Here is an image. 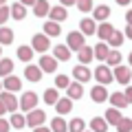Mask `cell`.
Returning <instances> with one entry per match:
<instances>
[{"label":"cell","instance_id":"6da1fadb","mask_svg":"<svg viewBox=\"0 0 132 132\" xmlns=\"http://www.w3.org/2000/svg\"><path fill=\"white\" fill-rule=\"evenodd\" d=\"M84 38L86 35L81 31H68V35H66V46L71 48V51H81V48L86 46Z\"/></svg>","mask_w":132,"mask_h":132},{"label":"cell","instance_id":"7a4b0ae2","mask_svg":"<svg viewBox=\"0 0 132 132\" xmlns=\"http://www.w3.org/2000/svg\"><path fill=\"white\" fill-rule=\"evenodd\" d=\"M95 77H97V81L101 86H108L110 81L114 79V73H112V68H110L108 64H101V66L95 68Z\"/></svg>","mask_w":132,"mask_h":132},{"label":"cell","instance_id":"3957f363","mask_svg":"<svg viewBox=\"0 0 132 132\" xmlns=\"http://www.w3.org/2000/svg\"><path fill=\"white\" fill-rule=\"evenodd\" d=\"M38 95L33 93V90H27V93L20 97V108L24 110V112H31V110H35V106H38Z\"/></svg>","mask_w":132,"mask_h":132},{"label":"cell","instance_id":"277c9868","mask_svg":"<svg viewBox=\"0 0 132 132\" xmlns=\"http://www.w3.org/2000/svg\"><path fill=\"white\" fill-rule=\"evenodd\" d=\"M44 121H46V112H44V110L35 108V110H31V112H27V126H31L33 130L40 128Z\"/></svg>","mask_w":132,"mask_h":132},{"label":"cell","instance_id":"5b68a950","mask_svg":"<svg viewBox=\"0 0 132 132\" xmlns=\"http://www.w3.org/2000/svg\"><path fill=\"white\" fill-rule=\"evenodd\" d=\"M31 46H33L35 53H46L48 46H51V40H48V35H44V33H42V35L35 33V35L31 38Z\"/></svg>","mask_w":132,"mask_h":132},{"label":"cell","instance_id":"8992f818","mask_svg":"<svg viewBox=\"0 0 132 132\" xmlns=\"http://www.w3.org/2000/svg\"><path fill=\"white\" fill-rule=\"evenodd\" d=\"M112 73H114V79L119 81L121 86H126V84H130L132 81V71H130V66H114L112 68Z\"/></svg>","mask_w":132,"mask_h":132},{"label":"cell","instance_id":"52a82bcc","mask_svg":"<svg viewBox=\"0 0 132 132\" xmlns=\"http://www.w3.org/2000/svg\"><path fill=\"white\" fill-rule=\"evenodd\" d=\"M90 99H93L95 104H104L106 99H110L108 88H106V86H101V84H97L95 88H90Z\"/></svg>","mask_w":132,"mask_h":132},{"label":"cell","instance_id":"ba28073f","mask_svg":"<svg viewBox=\"0 0 132 132\" xmlns=\"http://www.w3.org/2000/svg\"><path fill=\"white\" fill-rule=\"evenodd\" d=\"M0 99H2V104L7 106V110H9L11 114L13 112H18V99H15V95L13 93H9V90H2V93H0Z\"/></svg>","mask_w":132,"mask_h":132},{"label":"cell","instance_id":"9c48e42d","mask_svg":"<svg viewBox=\"0 0 132 132\" xmlns=\"http://www.w3.org/2000/svg\"><path fill=\"white\" fill-rule=\"evenodd\" d=\"M42 75H44V71L40 68V66H33V64H29L27 68H24V77H27L29 81H33V84L42 79Z\"/></svg>","mask_w":132,"mask_h":132},{"label":"cell","instance_id":"30bf717a","mask_svg":"<svg viewBox=\"0 0 132 132\" xmlns=\"http://www.w3.org/2000/svg\"><path fill=\"white\" fill-rule=\"evenodd\" d=\"M112 33H114V27H112L110 22H101V24L97 27V38L101 40V42H104V40L108 42V40L112 38Z\"/></svg>","mask_w":132,"mask_h":132},{"label":"cell","instance_id":"8fae6325","mask_svg":"<svg viewBox=\"0 0 132 132\" xmlns=\"http://www.w3.org/2000/svg\"><path fill=\"white\" fill-rule=\"evenodd\" d=\"M40 68H42L44 73H55L57 71V60L51 55H42L40 57Z\"/></svg>","mask_w":132,"mask_h":132},{"label":"cell","instance_id":"7c38bea8","mask_svg":"<svg viewBox=\"0 0 132 132\" xmlns=\"http://www.w3.org/2000/svg\"><path fill=\"white\" fill-rule=\"evenodd\" d=\"M79 31L84 33V35H97V22H95L93 18H84L79 22Z\"/></svg>","mask_w":132,"mask_h":132},{"label":"cell","instance_id":"4fadbf2b","mask_svg":"<svg viewBox=\"0 0 132 132\" xmlns=\"http://www.w3.org/2000/svg\"><path fill=\"white\" fill-rule=\"evenodd\" d=\"M66 95H68V99H81L84 97V86L79 84V81H71V86L66 88Z\"/></svg>","mask_w":132,"mask_h":132},{"label":"cell","instance_id":"5bb4252c","mask_svg":"<svg viewBox=\"0 0 132 132\" xmlns=\"http://www.w3.org/2000/svg\"><path fill=\"white\" fill-rule=\"evenodd\" d=\"M73 77H75V81L84 84V81H88V79H90V71L86 68L84 64H79V66H75V68H73Z\"/></svg>","mask_w":132,"mask_h":132},{"label":"cell","instance_id":"9a60e30c","mask_svg":"<svg viewBox=\"0 0 132 132\" xmlns=\"http://www.w3.org/2000/svg\"><path fill=\"white\" fill-rule=\"evenodd\" d=\"M33 13H35V18H44V15H48V13H51V5H48V0H38L35 7H33Z\"/></svg>","mask_w":132,"mask_h":132},{"label":"cell","instance_id":"2e32d148","mask_svg":"<svg viewBox=\"0 0 132 132\" xmlns=\"http://www.w3.org/2000/svg\"><path fill=\"white\" fill-rule=\"evenodd\" d=\"M5 90H9V93H15V90H20L22 88V79L20 77H15V75H9V77H5Z\"/></svg>","mask_w":132,"mask_h":132},{"label":"cell","instance_id":"e0dca14e","mask_svg":"<svg viewBox=\"0 0 132 132\" xmlns=\"http://www.w3.org/2000/svg\"><path fill=\"white\" fill-rule=\"evenodd\" d=\"M53 57H55L57 62H66V60H71V48L66 46V44H57L55 48H53Z\"/></svg>","mask_w":132,"mask_h":132},{"label":"cell","instance_id":"ac0fdd59","mask_svg":"<svg viewBox=\"0 0 132 132\" xmlns=\"http://www.w3.org/2000/svg\"><path fill=\"white\" fill-rule=\"evenodd\" d=\"M48 18H53V22H64L66 18H68V11H66V7H51V13H48Z\"/></svg>","mask_w":132,"mask_h":132},{"label":"cell","instance_id":"d6986e66","mask_svg":"<svg viewBox=\"0 0 132 132\" xmlns=\"http://www.w3.org/2000/svg\"><path fill=\"white\" fill-rule=\"evenodd\" d=\"M106 18H110V7L108 5H99L93 9V20H99V22H106Z\"/></svg>","mask_w":132,"mask_h":132},{"label":"cell","instance_id":"ffe728a7","mask_svg":"<svg viewBox=\"0 0 132 132\" xmlns=\"http://www.w3.org/2000/svg\"><path fill=\"white\" fill-rule=\"evenodd\" d=\"M62 33V27H60V22H53V20H48V22H44V35H48V38H57Z\"/></svg>","mask_w":132,"mask_h":132},{"label":"cell","instance_id":"44dd1931","mask_svg":"<svg viewBox=\"0 0 132 132\" xmlns=\"http://www.w3.org/2000/svg\"><path fill=\"white\" fill-rule=\"evenodd\" d=\"M11 18L13 20H24L27 18V7L22 2H13L11 5Z\"/></svg>","mask_w":132,"mask_h":132},{"label":"cell","instance_id":"7402d4cb","mask_svg":"<svg viewBox=\"0 0 132 132\" xmlns=\"http://www.w3.org/2000/svg\"><path fill=\"white\" fill-rule=\"evenodd\" d=\"M77 57H79V64H84V66L90 64V60L95 57V48L93 46H84L79 53H77Z\"/></svg>","mask_w":132,"mask_h":132},{"label":"cell","instance_id":"603a6c76","mask_svg":"<svg viewBox=\"0 0 132 132\" xmlns=\"http://www.w3.org/2000/svg\"><path fill=\"white\" fill-rule=\"evenodd\" d=\"M110 104H112V108H126L128 106V99H126V95L123 93H112L110 95Z\"/></svg>","mask_w":132,"mask_h":132},{"label":"cell","instance_id":"cb8c5ba5","mask_svg":"<svg viewBox=\"0 0 132 132\" xmlns=\"http://www.w3.org/2000/svg\"><path fill=\"white\" fill-rule=\"evenodd\" d=\"M93 48H95V57H97V60H101V62H106V60H108L110 48H108V44H106V42H99L97 46H93Z\"/></svg>","mask_w":132,"mask_h":132},{"label":"cell","instance_id":"d4e9b609","mask_svg":"<svg viewBox=\"0 0 132 132\" xmlns=\"http://www.w3.org/2000/svg\"><path fill=\"white\" fill-rule=\"evenodd\" d=\"M90 130H93V132H106V130H108V121H106V117H95L93 121H90Z\"/></svg>","mask_w":132,"mask_h":132},{"label":"cell","instance_id":"484cf974","mask_svg":"<svg viewBox=\"0 0 132 132\" xmlns=\"http://www.w3.org/2000/svg\"><path fill=\"white\" fill-rule=\"evenodd\" d=\"M71 108H73V99H68V97H62L60 101L55 104V110L60 114H66V112H71Z\"/></svg>","mask_w":132,"mask_h":132},{"label":"cell","instance_id":"4316f807","mask_svg":"<svg viewBox=\"0 0 132 132\" xmlns=\"http://www.w3.org/2000/svg\"><path fill=\"white\" fill-rule=\"evenodd\" d=\"M11 71H13V60L2 57V60H0V77H9Z\"/></svg>","mask_w":132,"mask_h":132},{"label":"cell","instance_id":"83f0119b","mask_svg":"<svg viewBox=\"0 0 132 132\" xmlns=\"http://www.w3.org/2000/svg\"><path fill=\"white\" fill-rule=\"evenodd\" d=\"M44 101H46V106H55L57 101H60V93H57V88H46V93H44Z\"/></svg>","mask_w":132,"mask_h":132},{"label":"cell","instance_id":"f1b7e54d","mask_svg":"<svg viewBox=\"0 0 132 132\" xmlns=\"http://www.w3.org/2000/svg\"><path fill=\"white\" fill-rule=\"evenodd\" d=\"M9 123H11V128L20 130V128L27 126V117H24V114H20V112H13V114H11V119H9Z\"/></svg>","mask_w":132,"mask_h":132},{"label":"cell","instance_id":"f546056e","mask_svg":"<svg viewBox=\"0 0 132 132\" xmlns=\"http://www.w3.org/2000/svg\"><path fill=\"white\" fill-rule=\"evenodd\" d=\"M121 112H119V110L117 108H108V110H106V121H108V123H114V126H119V121H121Z\"/></svg>","mask_w":132,"mask_h":132},{"label":"cell","instance_id":"4dcf8cb0","mask_svg":"<svg viewBox=\"0 0 132 132\" xmlns=\"http://www.w3.org/2000/svg\"><path fill=\"white\" fill-rule=\"evenodd\" d=\"M68 132H86V123H84V119H79V117L71 119V123H68Z\"/></svg>","mask_w":132,"mask_h":132},{"label":"cell","instance_id":"1f68e13d","mask_svg":"<svg viewBox=\"0 0 132 132\" xmlns=\"http://www.w3.org/2000/svg\"><path fill=\"white\" fill-rule=\"evenodd\" d=\"M51 130L53 132H68V123H66L62 117H55L51 121Z\"/></svg>","mask_w":132,"mask_h":132},{"label":"cell","instance_id":"d6a6232c","mask_svg":"<svg viewBox=\"0 0 132 132\" xmlns=\"http://www.w3.org/2000/svg\"><path fill=\"white\" fill-rule=\"evenodd\" d=\"M33 46H18V60H22V62H31V57H33Z\"/></svg>","mask_w":132,"mask_h":132},{"label":"cell","instance_id":"836d02e7","mask_svg":"<svg viewBox=\"0 0 132 132\" xmlns=\"http://www.w3.org/2000/svg\"><path fill=\"white\" fill-rule=\"evenodd\" d=\"M13 42V31L7 27H0V44H11Z\"/></svg>","mask_w":132,"mask_h":132},{"label":"cell","instance_id":"e575fe53","mask_svg":"<svg viewBox=\"0 0 132 132\" xmlns=\"http://www.w3.org/2000/svg\"><path fill=\"white\" fill-rule=\"evenodd\" d=\"M106 64H108V66H119V64H121V53H119V51H110Z\"/></svg>","mask_w":132,"mask_h":132},{"label":"cell","instance_id":"d590c367","mask_svg":"<svg viewBox=\"0 0 132 132\" xmlns=\"http://www.w3.org/2000/svg\"><path fill=\"white\" fill-rule=\"evenodd\" d=\"M117 132H132V119L123 117L121 121H119V126H117Z\"/></svg>","mask_w":132,"mask_h":132},{"label":"cell","instance_id":"8d00e7d4","mask_svg":"<svg viewBox=\"0 0 132 132\" xmlns=\"http://www.w3.org/2000/svg\"><path fill=\"white\" fill-rule=\"evenodd\" d=\"M123 35H126V33H121V31H114V33H112V38L108 40V44H110V46H119V44L123 42Z\"/></svg>","mask_w":132,"mask_h":132},{"label":"cell","instance_id":"74e56055","mask_svg":"<svg viewBox=\"0 0 132 132\" xmlns=\"http://www.w3.org/2000/svg\"><path fill=\"white\" fill-rule=\"evenodd\" d=\"M68 86H71V79L66 75H57L55 77V88H68Z\"/></svg>","mask_w":132,"mask_h":132},{"label":"cell","instance_id":"f35d334b","mask_svg":"<svg viewBox=\"0 0 132 132\" xmlns=\"http://www.w3.org/2000/svg\"><path fill=\"white\" fill-rule=\"evenodd\" d=\"M77 9L84 11V13L93 11V0H77Z\"/></svg>","mask_w":132,"mask_h":132},{"label":"cell","instance_id":"ab89813d","mask_svg":"<svg viewBox=\"0 0 132 132\" xmlns=\"http://www.w3.org/2000/svg\"><path fill=\"white\" fill-rule=\"evenodd\" d=\"M9 18H11V7H7V5L0 7V27H2V24H5Z\"/></svg>","mask_w":132,"mask_h":132},{"label":"cell","instance_id":"60d3db41","mask_svg":"<svg viewBox=\"0 0 132 132\" xmlns=\"http://www.w3.org/2000/svg\"><path fill=\"white\" fill-rule=\"evenodd\" d=\"M9 128H11V123L7 121V119L0 117V132H9Z\"/></svg>","mask_w":132,"mask_h":132},{"label":"cell","instance_id":"b9f144b4","mask_svg":"<svg viewBox=\"0 0 132 132\" xmlns=\"http://www.w3.org/2000/svg\"><path fill=\"white\" fill-rule=\"evenodd\" d=\"M123 95H126V99H128V104H132V86H128V88L123 90Z\"/></svg>","mask_w":132,"mask_h":132},{"label":"cell","instance_id":"7bdbcfd3","mask_svg":"<svg viewBox=\"0 0 132 132\" xmlns=\"http://www.w3.org/2000/svg\"><path fill=\"white\" fill-rule=\"evenodd\" d=\"M62 7H71V5H77V0H60Z\"/></svg>","mask_w":132,"mask_h":132},{"label":"cell","instance_id":"ee69618b","mask_svg":"<svg viewBox=\"0 0 132 132\" xmlns=\"http://www.w3.org/2000/svg\"><path fill=\"white\" fill-rule=\"evenodd\" d=\"M33 132H53V130H51V128H46V126H40V128H35Z\"/></svg>","mask_w":132,"mask_h":132},{"label":"cell","instance_id":"f6af8a7d","mask_svg":"<svg viewBox=\"0 0 132 132\" xmlns=\"http://www.w3.org/2000/svg\"><path fill=\"white\" fill-rule=\"evenodd\" d=\"M126 38L132 40V24H128V27H126Z\"/></svg>","mask_w":132,"mask_h":132},{"label":"cell","instance_id":"bcb514c9","mask_svg":"<svg viewBox=\"0 0 132 132\" xmlns=\"http://www.w3.org/2000/svg\"><path fill=\"white\" fill-rule=\"evenodd\" d=\"M20 2H22L24 7H29V5H33V7H35V2H38V0H20Z\"/></svg>","mask_w":132,"mask_h":132},{"label":"cell","instance_id":"7dc6e473","mask_svg":"<svg viewBox=\"0 0 132 132\" xmlns=\"http://www.w3.org/2000/svg\"><path fill=\"white\" fill-rule=\"evenodd\" d=\"M5 112H9V110H7V106L2 104V99H0V117H2V114H5Z\"/></svg>","mask_w":132,"mask_h":132},{"label":"cell","instance_id":"c3c4849f","mask_svg":"<svg viewBox=\"0 0 132 132\" xmlns=\"http://www.w3.org/2000/svg\"><path fill=\"white\" fill-rule=\"evenodd\" d=\"M126 22H128V24H132V9L126 13Z\"/></svg>","mask_w":132,"mask_h":132},{"label":"cell","instance_id":"681fc988","mask_svg":"<svg viewBox=\"0 0 132 132\" xmlns=\"http://www.w3.org/2000/svg\"><path fill=\"white\" fill-rule=\"evenodd\" d=\"M130 2H132V0H117V5H121V7L123 5H130Z\"/></svg>","mask_w":132,"mask_h":132},{"label":"cell","instance_id":"f907efd6","mask_svg":"<svg viewBox=\"0 0 132 132\" xmlns=\"http://www.w3.org/2000/svg\"><path fill=\"white\" fill-rule=\"evenodd\" d=\"M7 5V0H0V7H5Z\"/></svg>","mask_w":132,"mask_h":132},{"label":"cell","instance_id":"816d5d0a","mask_svg":"<svg viewBox=\"0 0 132 132\" xmlns=\"http://www.w3.org/2000/svg\"><path fill=\"white\" fill-rule=\"evenodd\" d=\"M2 88H5V84H2V81H0V93H2Z\"/></svg>","mask_w":132,"mask_h":132},{"label":"cell","instance_id":"f5cc1de1","mask_svg":"<svg viewBox=\"0 0 132 132\" xmlns=\"http://www.w3.org/2000/svg\"><path fill=\"white\" fill-rule=\"evenodd\" d=\"M128 60H130V66H132V53H130V57H128Z\"/></svg>","mask_w":132,"mask_h":132},{"label":"cell","instance_id":"db71d44e","mask_svg":"<svg viewBox=\"0 0 132 132\" xmlns=\"http://www.w3.org/2000/svg\"><path fill=\"white\" fill-rule=\"evenodd\" d=\"M0 53H2V44H0Z\"/></svg>","mask_w":132,"mask_h":132},{"label":"cell","instance_id":"11a10c76","mask_svg":"<svg viewBox=\"0 0 132 132\" xmlns=\"http://www.w3.org/2000/svg\"><path fill=\"white\" fill-rule=\"evenodd\" d=\"M86 132H93V130H86Z\"/></svg>","mask_w":132,"mask_h":132}]
</instances>
